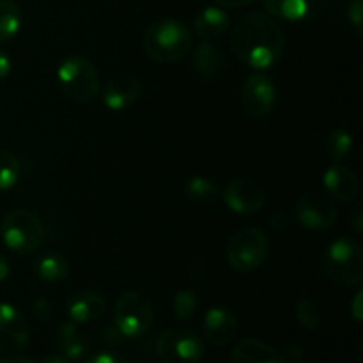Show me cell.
Masks as SVG:
<instances>
[{"label": "cell", "instance_id": "obj_1", "mask_svg": "<svg viewBox=\"0 0 363 363\" xmlns=\"http://www.w3.org/2000/svg\"><path fill=\"white\" fill-rule=\"evenodd\" d=\"M230 50L248 67L268 69L282 57L284 32L269 14L248 13L230 32Z\"/></svg>", "mask_w": 363, "mask_h": 363}, {"label": "cell", "instance_id": "obj_2", "mask_svg": "<svg viewBox=\"0 0 363 363\" xmlns=\"http://www.w3.org/2000/svg\"><path fill=\"white\" fill-rule=\"evenodd\" d=\"M194 46L191 32L183 21L162 18L147 27L144 34V50L160 64H172L184 59Z\"/></svg>", "mask_w": 363, "mask_h": 363}, {"label": "cell", "instance_id": "obj_3", "mask_svg": "<svg viewBox=\"0 0 363 363\" xmlns=\"http://www.w3.org/2000/svg\"><path fill=\"white\" fill-rule=\"evenodd\" d=\"M321 269L332 282L339 286H358L363 279L362 247L351 238H337L323 252Z\"/></svg>", "mask_w": 363, "mask_h": 363}, {"label": "cell", "instance_id": "obj_4", "mask_svg": "<svg viewBox=\"0 0 363 363\" xmlns=\"http://www.w3.org/2000/svg\"><path fill=\"white\" fill-rule=\"evenodd\" d=\"M60 89L74 103H91L99 92V77L96 66L80 55H69L57 67Z\"/></svg>", "mask_w": 363, "mask_h": 363}, {"label": "cell", "instance_id": "obj_5", "mask_svg": "<svg viewBox=\"0 0 363 363\" xmlns=\"http://www.w3.org/2000/svg\"><path fill=\"white\" fill-rule=\"evenodd\" d=\"M0 234L4 245L18 255L34 254L45 240L41 220L27 209H14L7 213L0 223Z\"/></svg>", "mask_w": 363, "mask_h": 363}, {"label": "cell", "instance_id": "obj_6", "mask_svg": "<svg viewBox=\"0 0 363 363\" xmlns=\"http://www.w3.org/2000/svg\"><path fill=\"white\" fill-rule=\"evenodd\" d=\"M268 254V238L261 229H255V227H245L238 230L227 243V261L238 272H255L264 264Z\"/></svg>", "mask_w": 363, "mask_h": 363}, {"label": "cell", "instance_id": "obj_7", "mask_svg": "<svg viewBox=\"0 0 363 363\" xmlns=\"http://www.w3.org/2000/svg\"><path fill=\"white\" fill-rule=\"evenodd\" d=\"M152 303L140 291H126L113 305V323L121 335L128 339L142 337L152 325Z\"/></svg>", "mask_w": 363, "mask_h": 363}, {"label": "cell", "instance_id": "obj_8", "mask_svg": "<svg viewBox=\"0 0 363 363\" xmlns=\"http://www.w3.org/2000/svg\"><path fill=\"white\" fill-rule=\"evenodd\" d=\"M156 353L163 363H199L204 357V344L191 330L170 328L160 335Z\"/></svg>", "mask_w": 363, "mask_h": 363}, {"label": "cell", "instance_id": "obj_9", "mask_svg": "<svg viewBox=\"0 0 363 363\" xmlns=\"http://www.w3.org/2000/svg\"><path fill=\"white\" fill-rule=\"evenodd\" d=\"M277 87L272 78L264 74H252L241 89V106L245 113L254 119H262L273 112L277 105Z\"/></svg>", "mask_w": 363, "mask_h": 363}, {"label": "cell", "instance_id": "obj_10", "mask_svg": "<svg viewBox=\"0 0 363 363\" xmlns=\"http://www.w3.org/2000/svg\"><path fill=\"white\" fill-rule=\"evenodd\" d=\"M223 201L238 215H255L266 204V191L257 181L236 177L223 186Z\"/></svg>", "mask_w": 363, "mask_h": 363}, {"label": "cell", "instance_id": "obj_11", "mask_svg": "<svg viewBox=\"0 0 363 363\" xmlns=\"http://www.w3.org/2000/svg\"><path fill=\"white\" fill-rule=\"evenodd\" d=\"M294 216L308 230L330 229L337 222V209L330 199L319 194H305L294 206Z\"/></svg>", "mask_w": 363, "mask_h": 363}, {"label": "cell", "instance_id": "obj_12", "mask_svg": "<svg viewBox=\"0 0 363 363\" xmlns=\"http://www.w3.org/2000/svg\"><path fill=\"white\" fill-rule=\"evenodd\" d=\"M30 330L14 305L0 303V353L18 354L28 346Z\"/></svg>", "mask_w": 363, "mask_h": 363}, {"label": "cell", "instance_id": "obj_13", "mask_svg": "<svg viewBox=\"0 0 363 363\" xmlns=\"http://www.w3.org/2000/svg\"><path fill=\"white\" fill-rule=\"evenodd\" d=\"M103 103L108 110L121 112L130 108L142 96V84L135 74L121 71L112 74L103 87Z\"/></svg>", "mask_w": 363, "mask_h": 363}, {"label": "cell", "instance_id": "obj_14", "mask_svg": "<svg viewBox=\"0 0 363 363\" xmlns=\"http://www.w3.org/2000/svg\"><path fill=\"white\" fill-rule=\"evenodd\" d=\"M238 332V318L230 308L211 307L204 315V335L211 346H225Z\"/></svg>", "mask_w": 363, "mask_h": 363}, {"label": "cell", "instance_id": "obj_15", "mask_svg": "<svg viewBox=\"0 0 363 363\" xmlns=\"http://www.w3.org/2000/svg\"><path fill=\"white\" fill-rule=\"evenodd\" d=\"M67 315L77 325H87L103 318L106 311V301L98 291L84 289L74 293L66 303Z\"/></svg>", "mask_w": 363, "mask_h": 363}, {"label": "cell", "instance_id": "obj_16", "mask_svg": "<svg viewBox=\"0 0 363 363\" xmlns=\"http://www.w3.org/2000/svg\"><path fill=\"white\" fill-rule=\"evenodd\" d=\"M328 0H264L269 14L286 21H305L319 16Z\"/></svg>", "mask_w": 363, "mask_h": 363}, {"label": "cell", "instance_id": "obj_17", "mask_svg": "<svg viewBox=\"0 0 363 363\" xmlns=\"http://www.w3.org/2000/svg\"><path fill=\"white\" fill-rule=\"evenodd\" d=\"M325 190L339 202H353L360 191V181L357 174L340 163H333L323 176Z\"/></svg>", "mask_w": 363, "mask_h": 363}, {"label": "cell", "instance_id": "obj_18", "mask_svg": "<svg viewBox=\"0 0 363 363\" xmlns=\"http://www.w3.org/2000/svg\"><path fill=\"white\" fill-rule=\"evenodd\" d=\"M230 27V18L222 7H206L197 14L194 32L201 41H215L227 34Z\"/></svg>", "mask_w": 363, "mask_h": 363}, {"label": "cell", "instance_id": "obj_19", "mask_svg": "<svg viewBox=\"0 0 363 363\" xmlns=\"http://www.w3.org/2000/svg\"><path fill=\"white\" fill-rule=\"evenodd\" d=\"M223 57L211 41H201L191 55V67L204 80H213L222 73Z\"/></svg>", "mask_w": 363, "mask_h": 363}, {"label": "cell", "instance_id": "obj_20", "mask_svg": "<svg viewBox=\"0 0 363 363\" xmlns=\"http://www.w3.org/2000/svg\"><path fill=\"white\" fill-rule=\"evenodd\" d=\"M233 363H284V358L261 340L243 339L234 346Z\"/></svg>", "mask_w": 363, "mask_h": 363}, {"label": "cell", "instance_id": "obj_21", "mask_svg": "<svg viewBox=\"0 0 363 363\" xmlns=\"http://www.w3.org/2000/svg\"><path fill=\"white\" fill-rule=\"evenodd\" d=\"M55 344L59 347L60 354L66 357L69 362H78L84 358L85 351H87V344H85L84 337L78 333L74 323H62L55 333Z\"/></svg>", "mask_w": 363, "mask_h": 363}, {"label": "cell", "instance_id": "obj_22", "mask_svg": "<svg viewBox=\"0 0 363 363\" xmlns=\"http://www.w3.org/2000/svg\"><path fill=\"white\" fill-rule=\"evenodd\" d=\"M34 272L43 282L57 284L69 275V264L64 255L57 252H45L34 261Z\"/></svg>", "mask_w": 363, "mask_h": 363}, {"label": "cell", "instance_id": "obj_23", "mask_svg": "<svg viewBox=\"0 0 363 363\" xmlns=\"http://www.w3.org/2000/svg\"><path fill=\"white\" fill-rule=\"evenodd\" d=\"M21 11L14 0H0V43H7L20 32Z\"/></svg>", "mask_w": 363, "mask_h": 363}, {"label": "cell", "instance_id": "obj_24", "mask_svg": "<svg viewBox=\"0 0 363 363\" xmlns=\"http://www.w3.org/2000/svg\"><path fill=\"white\" fill-rule=\"evenodd\" d=\"M325 149L330 160H333L335 163L344 162V160L350 158L351 151H353V137L344 128H337V130L330 131Z\"/></svg>", "mask_w": 363, "mask_h": 363}, {"label": "cell", "instance_id": "obj_25", "mask_svg": "<svg viewBox=\"0 0 363 363\" xmlns=\"http://www.w3.org/2000/svg\"><path fill=\"white\" fill-rule=\"evenodd\" d=\"M21 177V163L11 152L0 149V191L11 190Z\"/></svg>", "mask_w": 363, "mask_h": 363}, {"label": "cell", "instance_id": "obj_26", "mask_svg": "<svg viewBox=\"0 0 363 363\" xmlns=\"http://www.w3.org/2000/svg\"><path fill=\"white\" fill-rule=\"evenodd\" d=\"M216 190L218 188H216L215 181L204 176L191 177L184 184V194L190 199H194V201H208V199H213L216 195Z\"/></svg>", "mask_w": 363, "mask_h": 363}, {"label": "cell", "instance_id": "obj_27", "mask_svg": "<svg viewBox=\"0 0 363 363\" xmlns=\"http://www.w3.org/2000/svg\"><path fill=\"white\" fill-rule=\"evenodd\" d=\"M174 315L179 321H188L197 311V294L190 289H183L176 294L172 301Z\"/></svg>", "mask_w": 363, "mask_h": 363}, {"label": "cell", "instance_id": "obj_28", "mask_svg": "<svg viewBox=\"0 0 363 363\" xmlns=\"http://www.w3.org/2000/svg\"><path fill=\"white\" fill-rule=\"evenodd\" d=\"M296 321L303 326L305 330H315L319 325V311L315 303L308 298H303L296 303Z\"/></svg>", "mask_w": 363, "mask_h": 363}, {"label": "cell", "instance_id": "obj_29", "mask_svg": "<svg viewBox=\"0 0 363 363\" xmlns=\"http://www.w3.org/2000/svg\"><path fill=\"white\" fill-rule=\"evenodd\" d=\"M347 20L353 25L354 30L362 34L363 27V0H350L347 4Z\"/></svg>", "mask_w": 363, "mask_h": 363}, {"label": "cell", "instance_id": "obj_30", "mask_svg": "<svg viewBox=\"0 0 363 363\" xmlns=\"http://www.w3.org/2000/svg\"><path fill=\"white\" fill-rule=\"evenodd\" d=\"M85 363H130L121 354L112 353V351H101V353L92 354Z\"/></svg>", "mask_w": 363, "mask_h": 363}, {"label": "cell", "instance_id": "obj_31", "mask_svg": "<svg viewBox=\"0 0 363 363\" xmlns=\"http://www.w3.org/2000/svg\"><path fill=\"white\" fill-rule=\"evenodd\" d=\"M350 227L353 229L354 234H362L363 230V211L362 206H357V208L351 211L350 215Z\"/></svg>", "mask_w": 363, "mask_h": 363}, {"label": "cell", "instance_id": "obj_32", "mask_svg": "<svg viewBox=\"0 0 363 363\" xmlns=\"http://www.w3.org/2000/svg\"><path fill=\"white\" fill-rule=\"evenodd\" d=\"M34 314H35V318L46 321V319H50V315L53 314L52 305H50L46 300H38L34 303Z\"/></svg>", "mask_w": 363, "mask_h": 363}, {"label": "cell", "instance_id": "obj_33", "mask_svg": "<svg viewBox=\"0 0 363 363\" xmlns=\"http://www.w3.org/2000/svg\"><path fill=\"white\" fill-rule=\"evenodd\" d=\"M255 0H215V4H218V7L222 9H241V7L250 6Z\"/></svg>", "mask_w": 363, "mask_h": 363}, {"label": "cell", "instance_id": "obj_34", "mask_svg": "<svg viewBox=\"0 0 363 363\" xmlns=\"http://www.w3.org/2000/svg\"><path fill=\"white\" fill-rule=\"evenodd\" d=\"M11 69H13V62H11V57L0 48V80H4L6 77H9Z\"/></svg>", "mask_w": 363, "mask_h": 363}, {"label": "cell", "instance_id": "obj_35", "mask_svg": "<svg viewBox=\"0 0 363 363\" xmlns=\"http://www.w3.org/2000/svg\"><path fill=\"white\" fill-rule=\"evenodd\" d=\"M351 312H353V318L357 319V321H362L363 319V291H358L357 296H354Z\"/></svg>", "mask_w": 363, "mask_h": 363}, {"label": "cell", "instance_id": "obj_36", "mask_svg": "<svg viewBox=\"0 0 363 363\" xmlns=\"http://www.w3.org/2000/svg\"><path fill=\"white\" fill-rule=\"evenodd\" d=\"M9 273H11L9 262H7V259L0 254V284H2L7 277H9Z\"/></svg>", "mask_w": 363, "mask_h": 363}, {"label": "cell", "instance_id": "obj_37", "mask_svg": "<svg viewBox=\"0 0 363 363\" xmlns=\"http://www.w3.org/2000/svg\"><path fill=\"white\" fill-rule=\"evenodd\" d=\"M0 363H34V362L27 357H20V354H9L7 358L0 360Z\"/></svg>", "mask_w": 363, "mask_h": 363}, {"label": "cell", "instance_id": "obj_38", "mask_svg": "<svg viewBox=\"0 0 363 363\" xmlns=\"http://www.w3.org/2000/svg\"><path fill=\"white\" fill-rule=\"evenodd\" d=\"M41 363H71V362L67 360L66 357H62V354H48V357L43 358Z\"/></svg>", "mask_w": 363, "mask_h": 363}]
</instances>
